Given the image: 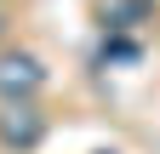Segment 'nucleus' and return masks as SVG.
<instances>
[{
  "label": "nucleus",
  "instance_id": "f257e3e1",
  "mask_svg": "<svg viewBox=\"0 0 160 154\" xmlns=\"http://www.w3.org/2000/svg\"><path fill=\"white\" fill-rule=\"evenodd\" d=\"M40 80H46L40 57H29V51H6L0 57V97L6 103H29L40 91Z\"/></svg>",
  "mask_w": 160,
  "mask_h": 154
},
{
  "label": "nucleus",
  "instance_id": "f03ea898",
  "mask_svg": "<svg viewBox=\"0 0 160 154\" xmlns=\"http://www.w3.org/2000/svg\"><path fill=\"white\" fill-rule=\"evenodd\" d=\"M40 137H46V120L34 114V103H6V114H0V143L6 148H34Z\"/></svg>",
  "mask_w": 160,
  "mask_h": 154
},
{
  "label": "nucleus",
  "instance_id": "7ed1b4c3",
  "mask_svg": "<svg viewBox=\"0 0 160 154\" xmlns=\"http://www.w3.org/2000/svg\"><path fill=\"white\" fill-rule=\"evenodd\" d=\"M0 29H6V23H0Z\"/></svg>",
  "mask_w": 160,
  "mask_h": 154
}]
</instances>
